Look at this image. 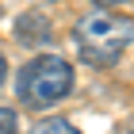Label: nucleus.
<instances>
[{
    "label": "nucleus",
    "instance_id": "f257e3e1",
    "mask_svg": "<svg viewBox=\"0 0 134 134\" xmlns=\"http://www.w3.org/2000/svg\"><path fill=\"white\" fill-rule=\"evenodd\" d=\"M77 50L88 65L96 69H107L123 58V50L134 42V23L126 15H115V12H88L81 23H77Z\"/></svg>",
    "mask_w": 134,
    "mask_h": 134
},
{
    "label": "nucleus",
    "instance_id": "f03ea898",
    "mask_svg": "<svg viewBox=\"0 0 134 134\" xmlns=\"http://www.w3.org/2000/svg\"><path fill=\"white\" fill-rule=\"evenodd\" d=\"M15 92H19L27 111H46V107H54L58 100H65L73 92V65L65 58L42 54V58H35L19 69Z\"/></svg>",
    "mask_w": 134,
    "mask_h": 134
},
{
    "label": "nucleus",
    "instance_id": "7ed1b4c3",
    "mask_svg": "<svg viewBox=\"0 0 134 134\" xmlns=\"http://www.w3.org/2000/svg\"><path fill=\"white\" fill-rule=\"evenodd\" d=\"M35 130H38V134H54V130H58V134H69L73 123H69V119H42Z\"/></svg>",
    "mask_w": 134,
    "mask_h": 134
},
{
    "label": "nucleus",
    "instance_id": "20e7f679",
    "mask_svg": "<svg viewBox=\"0 0 134 134\" xmlns=\"http://www.w3.org/2000/svg\"><path fill=\"white\" fill-rule=\"evenodd\" d=\"M12 130H15V111L0 107V134H12Z\"/></svg>",
    "mask_w": 134,
    "mask_h": 134
},
{
    "label": "nucleus",
    "instance_id": "39448f33",
    "mask_svg": "<svg viewBox=\"0 0 134 134\" xmlns=\"http://www.w3.org/2000/svg\"><path fill=\"white\" fill-rule=\"evenodd\" d=\"M4 77H8V62L0 58V84H4Z\"/></svg>",
    "mask_w": 134,
    "mask_h": 134
},
{
    "label": "nucleus",
    "instance_id": "423d86ee",
    "mask_svg": "<svg viewBox=\"0 0 134 134\" xmlns=\"http://www.w3.org/2000/svg\"><path fill=\"white\" fill-rule=\"evenodd\" d=\"M96 4H126V0H96Z\"/></svg>",
    "mask_w": 134,
    "mask_h": 134
}]
</instances>
